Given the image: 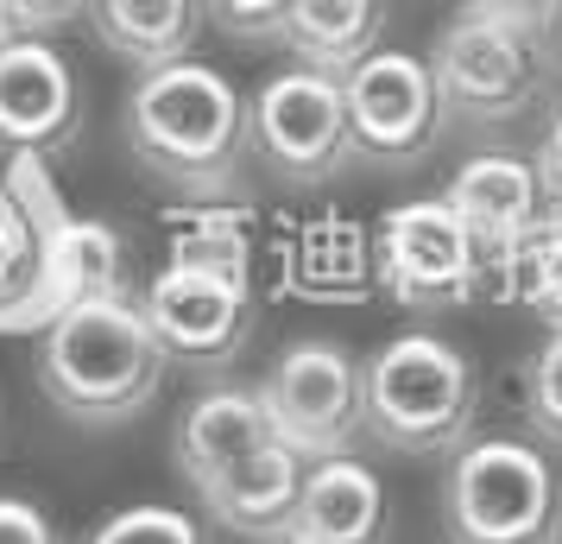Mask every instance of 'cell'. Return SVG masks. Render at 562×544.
<instances>
[{
    "label": "cell",
    "mask_w": 562,
    "mask_h": 544,
    "mask_svg": "<svg viewBox=\"0 0 562 544\" xmlns=\"http://www.w3.org/2000/svg\"><path fill=\"white\" fill-rule=\"evenodd\" d=\"M165 348L127 298H82L57 311L38 342V387L77 424H127L153 406L165 380Z\"/></svg>",
    "instance_id": "cell-2"
},
{
    "label": "cell",
    "mask_w": 562,
    "mask_h": 544,
    "mask_svg": "<svg viewBox=\"0 0 562 544\" xmlns=\"http://www.w3.org/2000/svg\"><path fill=\"white\" fill-rule=\"evenodd\" d=\"M0 544H64L45 507H32L26 493H0Z\"/></svg>",
    "instance_id": "cell-25"
},
{
    "label": "cell",
    "mask_w": 562,
    "mask_h": 544,
    "mask_svg": "<svg viewBox=\"0 0 562 544\" xmlns=\"http://www.w3.org/2000/svg\"><path fill=\"white\" fill-rule=\"evenodd\" d=\"M341 82H348V133H355L360 165L405 171V165H424L436 153V140L449 127V108H442V89L430 77V57L380 45Z\"/></svg>",
    "instance_id": "cell-9"
},
{
    "label": "cell",
    "mask_w": 562,
    "mask_h": 544,
    "mask_svg": "<svg viewBox=\"0 0 562 544\" xmlns=\"http://www.w3.org/2000/svg\"><path fill=\"white\" fill-rule=\"evenodd\" d=\"M146 323H153L165 362H183L196 374H222L254 342V291L240 273L209 266H165L146 286Z\"/></svg>",
    "instance_id": "cell-10"
},
{
    "label": "cell",
    "mask_w": 562,
    "mask_h": 544,
    "mask_svg": "<svg viewBox=\"0 0 562 544\" xmlns=\"http://www.w3.org/2000/svg\"><path fill=\"white\" fill-rule=\"evenodd\" d=\"M121 234L108 222H57L45 229V279H52V304L70 311L82 298H121Z\"/></svg>",
    "instance_id": "cell-19"
},
{
    "label": "cell",
    "mask_w": 562,
    "mask_h": 544,
    "mask_svg": "<svg viewBox=\"0 0 562 544\" xmlns=\"http://www.w3.org/2000/svg\"><path fill=\"white\" fill-rule=\"evenodd\" d=\"M525 418L537 437L562 449V330H543L525 362Z\"/></svg>",
    "instance_id": "cell-23"
},
{
    "label": "cell",
    "mask_w": 562,
    "mask_h": 544,
    "mask_svg": "<svg viewBox=\"0 0 562 544\" xmlns=\"http://www.w3.org/2000/svg\"><path fill=\"white\" fill-rule=\"evenodd\" d=\"M449 209L474 229V241L493 254V266H506L518 247L562 229V209L550 203L537 165L518 153H474L449 178Z\"/></svg>",
    "instance_id": "cell-12"
},
{
    "label": "cell",
    "mask_w": 562,
    "mask_h": 544,
    "mask_svg": "<svg viewBox=\"0 0 562 544\" xmlns=\"http://www.w3.org/2000/svg\"><path fill=\"white\" fill-rule=\"evenodd\" d=\"M291 7H297V0H203V13L228 32V38H240V45L284 38V26H291Z\"/></svg>",
    "instance_id": "cell-24"
},
{
    "label": "cell",
    "mask_w": 562,
    "mask_h": 544,
    "mask_svg": "<svg viewBox=\"0 0 562 544\" xmlns=\"http://www.w3.org/2000/svg\"><path fill=\"white\" fill-rule=\"evenodd\" d=\"M385 488L360 456H323L304 475L291 539L304 544H385Z\"/></svg>",
    "instance_id": "cell-14"
},
{
    "label": "cell",
    "mask_w": 562,
    "mask_h": 544,
    "mask_svg": "<svg viewBox=\"0 0 562 544\" xmlns=\"http://www.w3.org/2000/svg\"><path fill=\"white\" fill-rule=\"evenodd\" d=\"M259 399L279 443H291L304 463L348 456V443L367 431V367L341 342H291Z\"/></svg>",
    "instance_id": "cell-7"
},
{
    "label": "cell",
    "mask_w": 562,
    "mask_h": 544,
    "mask_svg": "<svg viewBox=\"0 0 562 544\" xmlns=\"http://www.w3.org/2000/svg\"><path fill=\"white\" fill-rule=\"evenodd\" d=\"M82 544H203V539H196V519L183 513V507H158V500H146V507H121V513H108Z\"/></svg>",
    "instance_id": "cell-22"
},
{
    "label": "cell",
    "mask_w": 562,
    "mask_h": 544,
    "mask_svg": "<svg viewBox=\"0 0 562 544\" xmlns=\"http://www.w3.org/2000/svg\"><path fill=\"white\" fill-rule=\"evenodd\" d=\"M171 266H209V273H240L247 279V215L240 209H196L178 222Z\"/></svg>",
    "instance_id": "cell-20"
},
{
    "label": "cell",
    "mask_w": 562,
    "mask_h": 544,
    "mask_svg": "<svg viewBox=\"0 0 562 544\" xmlns=\"http://www.w3.org/2000/svg\"><path fill=\"white\" fill-rule=\"evenodd\" d=\"M82 133V89L52 38H13L0 52V146L26 158L70 153Z\"/></svg>",
    "instance_id": "cell-11"
},
{
    "label": "cell",
    "mask_w": 562,
    "mask_h": 544,
    "mask_svg": "<svg viewBox=\"0 0 562 544\" xmlns=\"http://www.w3.org/2000/svg\"><path fill=\"white\" fill-rule=\"evenodd\" d=\"M550 45H557V64H562V7H557V20H550Z\"/></svg>",
    "instance_id": "cell-30"
},
{
    "label": "cell",
    "mask_w": 562,
    "mask_h": 544,
    "mask_svg": "<svg viewBox=\"0 0 562 544\" xmlns=\"http://www.w3.org/2000/svg\"><path fill=\"white\" fill-rule=\"evenodd\" d=\"M254 121V153L266 158V171L284 184H323L335 171H348L355 158V133H348V82L329 70H279L272 82H259V96L247 102Z\"/></svg>",
    "instance_id": "cell-8"
},
{
    "label": "cell",
    "mask_w": 562,
    "mask_h": 544,
    "mask_svg": "<svg viewBox=\"0 0 562 544\" xmlns=\"http://www.w3.org/2000/svg\"><path fill=\"white\" fill-rule=\"evenodd\" d=\"M304 475H310L304 456L272 437L266 449H254L234 468L228 481H215L203 493V507L240 539H291V519H297V500H304Z\"/></svg>",
    "instance_id": "cell-15"
},
{
    "label": "cell",
    "mask_w": 562,
    "mask_h": 544,
    "mask_svg": "<svg viewBox=\"0 0 562 544\" xmlns=\"http://www.w3.org/2000/svg\"><path fill=\"white\" fill-rule=\"evenodd\" d=\"M499 273H506V286L518 304H531L550 330H562V229H550L531 247H518Z\"/></svg>",
    "instance_id": "cell-21"
},
{
    "label": "cell",
    "mask_w": 562,
    "mask_h": 544,
    "mask_svg": "<svg viewBox=\"0 0 562 544\" xmlns=\"http://www.w3.org/2000/svg\"><path fill=\"white\" fill-rule=\"evenodd\" d=\"M481 380L449 336L405 330L367 362V431L398 456H449L474 431Z\"/></svg>",
    "instance_id": "cell-3"
},
{
    "label": "cell",
    "mask_w": 562,
    "mask_h": 544,
    "mask_svg": "<svg viewBox=\"0 0 562 544\" xmlns=\"http://www.w3.org/2000/svg\"><path fill=\"white\" fill-rule=\"evenodd\" d=\"M537 178H543V190H550V203L562 209V114L550 121V133H543V146H537Z\"/></svg>",
    "instance_id": "cell-28"
},
{
    "label": "cell",
    "mask_w": 562,
    "mask_h": 544,
    "mask_svg": "<svg viewBox=\"0 0 562 544\" xmlns=\"http://www.w3.org/2000/svg\"><path fill=\"white\" fill-rule=\"evenodd\" d=\"M95 32L114 57H127L139 70L178 64L196 52V32L209 26L203 0H95Z\"/></svg>",
    "instance_id": "cell-16"
},
{
    "label": "cell",
    "mask_w": 562,
    "mask_h": 544,
    "mask_svg": "<svg viewBox=\"0 0 562 544\" xmlns=\"http://www.w3.org/2000/svg\"><path fill=\"white\" fill-rule=\"evenodd\" d=\"M430 77L442 89V108L461 127H493L525 114L543 77V52H537L531 26H512L499 13L461 7V20L436 32L430 45Z\"/></svg>",
    "instance_id": "cell-5"
},
{
    "label": "cell",
    "mask_w": 562,
    "mask_h": 544,
    "mask_svg": "<svg viewBox=\"0 0 562 544\" xmlns=\"http://www.w3.org/2000/svg\"><path fill=\"white\" fill-rule=\"evenodd\" d=\"M279 437L272 418H266V399L247 387H215L203 399H190V412L178 418V437H171V456H178L183 481L196 493H209L215 481H228L234 468L247 463L254 449Z\"/></svg>",
    "instance_id": "cell-13"
},
{
    "label": "cell",
    "mask_w": 562,
    "mask_h": 544,
    "mask_svg": "<svg viewBox=\"0 0 562 544\" xmlns=\"http://www.w3.org/2000/svg\"><path fill=\"white\" fill-rule=\"evenodd\" d=\"M499 266L474 229L461 222L449 197H417L398 203L380 229V286L405 311H456L493 279Z\"/></svg>",
    "instance_id": "cell-6"
},
{
    "label": "cell",
    "mask_w": 562,
    "mask_h": 544,
    "mask_svg": "<svg viewBox=\"0 0 562 544\" xmlns=\"http://www.w3.org/2000/svg\"><path fill=\"white\" fill-rule=\"evenodd\" d=\"M442 519L456 544H557L562 481L525 437H474L442 481Z\"/></svg>",
    "instance_id": "cell-4"
},
{
    "label": "cell",
    "mask_w": 562,
    "mask_h": 544,
    "mask_svg": "<svg viewBox=\"0 0 562 544\" xmlns=\"http://www.w3.org/2000/svg\"><path fill=\"white\" fill-rule=\"evenodd\" d=\"M13 38H26V32H20V13H13V0H0V52H7Z\"/></svg>",
    "instance_id": "cell-29"
},
{
    "label": "cell",
    "mask_w": 562,
    "mask_h": 544,
    "mask_svg": "<svg viewBox=\"0 0 562 544\" xmlns=\"http://www.w3.org/2000/svg\"><path fill=\"white\" fill-rule=\"evenodd\" d=\"M89 7H95V0H13V13H20V32H26V38H52V32L77 26Z\"/></svg>",
    "instance_id": "cell-26"
},
{
    "label": "cell",
    "mask_w": 562,
    "mask_h": 544,
    "mask_svg": "<svg viewBox=\"0 0 562 544\" xmlns=\"http://www.w3.org/2000/svg\"><path fill=\"white\" fill-rule=\"evenodd\" d=\"M57 317L52 279H45V222L0 190V330H45Z\"/></svg>",
    "instance_id": "cell-18"
},
{
    "label": "cell",
    "mask_w": 562,
    "mask_h": 544,
    "mask_svg": "<svg viewBox=\"0 0 562 544\" xmlns=\"http://www.w3.org/2000/svg\"><path fill=\"white\" fill-rule=\"evenodd\" d=\"M279 544H304V539H279Z\"/></svg>",
    "instance_id": "cell-31"
},
{
    "label": "cell",
    "mask_w": 562,
    "mask_h": 544,
    "mask_svg": "<svg viewBox=\"0 0 562 544\" xmlns=\"http://www.w3.org/2000/svg\"><path fill=\"white\" fill-rule=\"evenodd\" d=\"M557 544H562V539H557Z\"/></svg>",
    "instance_id": "cell-32"
},
{
    "label": "cell",
    "mask_w": 562,
    "mask_h": 544,
    "mask_svg": "<svg viewBox=\"0 0 562 544\" xmlns=\"http://www.w3.org/2000/svg\"><path fill=\"white\" fill-rule=\"evenodd\" d=\"M468 7H481V13H499V20H512V26L543 32L550 20H557L562 0H468Z\"/></svg>",
    "instance_id": "cell-27"
},
{
    "label": "cell",
    "mask_w": 562,
    "mask_h": 544,
    "mask_svg": "<svg viewBox=\"0 0 562 544\" xmlns=\"http://www.w3.org/2000/svg\"><path fill=\"white\" fill-rule=\"evenodd\" d=\"M380 32H385V0H297L284 45L310 70L348 77L360 57L380 52Z\"/></svg>",
    "instance_id": "cell-17"
},
{
    "label": "cell",
    "mask_w": 562,
    "mask_h": 544,
    "mask_svg": "<svg viewBox=\"0 0 562 544\" xmlns=\"http://www.w3.org/2000/svg\"><path fill=\"white\" fill-rule=\"evenodd\" d=\"M127 146L171 190H190V197L228 190L254 153L247 96L196 57L158 64L127 96Z\"/></svg>",
    "instance_id": "cell-1"
}]
</instances>
